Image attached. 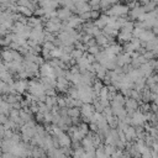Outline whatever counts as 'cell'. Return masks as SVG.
<instances>
[{
	"label": "cell",
	"mask_w": 158,
	"mask_h": 158,
	"mask_svg": "<svg viewBox=\"0 0 158 158\" xmlns=\"http://www.w3.org/2000/svg\"><path fill=\"white\" fill-rule=\"evenodd\" d=\"M28 93L37 96L38 99H41L42 96H46V88L43 85L42 81L37 80V78H33L31 80H28Z\"/></svg>",
	"instance_id": "cell-1"
},
{
	"label": "cell",
	"mask_w": 158,
	"mask_h": 158,
	"mask_svg": "<svg viewBox=\"0 0 158 158\" xmlns=\"http://www.w3.org/2000/svg\"><path fill=\"white\" fill-rule=\"evenodd\" d=\"M128 12H130L128 5H122V4H115L105 11V14H107L109 16H118V17L120 16H127Z\"/></svg>",
	"instance_id": "cell-2"
},
{
	"label": "cell",
	"mask_w": 158,
	"mask_h": 158,
	"mask_svg": "<svg viewBox=\"0 0 158 158\" xmlns=\"http://www.w3.org/2000/svg\"><path fill=\"white\" fill-rule=\"evenodd\" d=\"M146 121H147V117L141 110L135 111V114L131 116V125L135 126V127L136 126H143L146 123Z\"/></svg>",
	"instance_id": "cell-3"
},
{
	"label": "cell",
	"mask_w": 158,
	"mask_h": 158,
	"mask_svg": "<svg viewBox=\"0 0 158 158\" xmlns=\"http://www.w3.org/2000/svg\"><path fill=\"white\" fill-rule=\"evenodd\" d=\"M40 75L42 77H56L54 75V68L49 64V62H44L40 65Z\"/></svg>",
	"instance_id": "cell-4"
},
{
	"label": "cell",
	"mask_w": 158,
	"mask_h": 158,
	"mask_svg": "<svg viewBox=\"0 0 158 158\" xmlns=\"http://www.w3.org/2000/svg\"><path fill=\"white\" fill-rule=\"evenodd\" d=\"M14 86H15V90L17 94H25L26 90H28V81L26 79H21L19 78L17 80H15L14 83Z\"/></svg>",
	"instance_id": "cell-5"
},
{
	"label": "cell",
	"mask_w": 158,
	"mask_h": 158,
	"mask_svg": "<svg viewBox=\"0 0 158 158\" xmlns=\"http://www.w3.org/2000/svg\"><path fill=\"white\" fill-rule=\"evenodd\" d=\"M44 26H46V30L48 32H52L56 35H58L62 31V22H54L52 20H48V21H46Z\"/></svg>",
	"instance_id": "cell-6"
},
{
	"label": "cell",
	"mask_w": 158,
	"mask_h": 158,
	"mask_svg": "<svg viewBox=\"0 0 158 158\" xmlns=\"http://www.w3.org/2000/svg\"><path fill=\"white\" fill-rule=\"evenodd\" d=\"M57 91L59 93H68L69 86V80L65 77H58L57 78Z\"/></svg>",
	"instance_id": "cell-7"
},
{
	"label": "cell",
	"mask_w": 158,
	"mask_h": 158,
	"mask_svg": "<svg viewBox=\"0 0 158 158\" xmlns=\"http://www.w3.org/2000/svg\"><path fill=\"white\" fill-rule=\"evenodd\" d=\"M86 11H91V5L88 1H77L75 2V12L77 15H81Z\"/></svg>",
	"instance_id": "cell-8"
},
{
	"label": "cell",
	"mask_w": 158,
	"mask_h": 158,
	"mask_svg": "<svg viewBox=\"0 0 158 158\" xmlns=\"http://www.w3.org/2000/svg\"><path fill=\"white\" fill-rule=\"evenodd\" d=\"M116 58H117V64L121 65V67H123L126 64H130L132 62V57L127 52H121L120 54L116 56Z\"/></svg>",
	"instance_id": "cell-9"
},
{
	"label": "cell",
	"mask_w": 158,
	"mask_h": 158,
	"mask_svg": "<svg viewBox=\"0 0 158 158\" xmlns=\"http://www.w3.org/2000/svg\"><path fill=\"white\" fill-rule=\"evenodd\" d=\"M144 12H146L144 7L141 6V5H138V6L133 7V9H131L128 14H130V19H132V20H138Z\"/></svg>",
	"instance_id": "cell-10"
},
{
	"label": "cell",
	"mask_w": 158,
	"mask_h": 158,
	"mask_svg": "<svg viewBox=\"0 0 158 158\" xmlns=\"http://www.w3.org/2000/svg\"><path fill=\"white\" fill-rule=\"evenodd\" d=\"M156 37H157V36L154 35V32H153V31H149V30H144V31L142 32V35H141L138 38L142 41V46H144L147 42H149V41H153Z\"/></svg>",
	"instance_id": "cell-11"
},
{
	"label": "cell",
	"mask_w": 158,
	"mask_h": 158,
	"mask_svg": "<svg viewBox=\"0 0 158 158\" xmlns=\"http://www.w3.org/2000/svg\"><path fill=\"white\" fill-rule=\"evenodd\" d=\"M57 12H58V17L62 20V22H63V21H68V19L73 15V14H72L73 11H72L70 9H68V7H65V6H62L60 9H58Z\"/></svg>",
	"instance_id": "cell-12"
},
{
	"label": "cell",
	"mask_w": 158,
	"mask_h": 158,
	"mask_svg": "<svg viewBox=\"0 0 158 158\" xmlns=\"http://www.w3.org/2000/svg\"><path fill=\"white\" fill-rule=\"evenodd\" d=\"M58 138H59V146L60 147H72V137H70V135H67V133H64V132H62L59 136H58Z\"/></svg>",
	"instance_id": "cell-13"
},
{
	"label": "cell",
	"mask_w": 158,
	"mask_h": 158,
	"mask_svg": "<svg viewBox=\"0 0 158 158\" xmlns=\"http://www.w3.org/2000/svg\"><path fill=\"white\" fill-rule=\"evenodd\" d=\"M105 51L109 52V53H111V54L117 56V54H120V53L123 51V47H122L121 44H118V43H112V44L106 46V47H105Z\"/></svg>",
	"instance_id": "cell-14"
},
{
	"label": "cell",
	"mask_w": 158,
	"mask_h": 158,
	"mask_svg": "<svg viewBox=\"0 0 158 158\" xmlns=\"http://www.w3.org/2000/svg\"><path fill=\"white\" fill-rule=\"evenodd\" d=\"M109 19H110V16L107 15V14H102V15H100L99 16V19H96V20H94V23L99 27V28H104L107 23H109Z\"/></svg>",
	"instance_id": "cell-15"
},
{
	"label": "cell",
	"mask_w": 158,
	"mask_h": 158,
	"mask_svg": "<svg viewBox=\"0 0 158 158\" xmlns=\"http://www.w3.org/2000/svg\"><path fill=\"white\" fill-rule=\"evenodd\" d=\"M139 69L142 70V73H143V75L146 77V78H148L149 75H152L153 73H154V69H153V67H152V63L148 60V62H146V63H143L141 67H139Z\"/></svg>",
	"instance_id": "cell-16"
},
{
	"label": "cell",
	"mask_w": 158,
	"mask_h": 158,
	"mask_svg": "<svg viewBox=\"0 0 158 158\" xmlns=\"http://www.w3.org/2000/svg\"><path fill=\"white\" fill-rule=\"evenodd\" d=\"M14 109V106L10 104V102H7L6 100H1V106H0V111H1V114H5V115H10V112H11V110Z\"/></svg>",
	"instance_id": "cell-17"
},
{
	"label": "cell",
	"mask_w": 158,
	"mask_h": 158,
	"mask_svg": "<svg viewBox=\"0 0 158 158\" xmlns=\"http://www.w3.org/2000/svg\"><path fill=\"white\" fill-rule=\"evenodd\" d=\"M132 37H133V35H132V33H128V32H122V31H120L116 38L118 40V42L126 43V42H130V41L132 40Z\"/></svg>",
	"instance_id": "cell-18"
},
{
	"label": "cell",
	"mask_w": 158,
	"mask_h": 158,
	"mask_svg": "<svg viewBox=\"0 0 158 158\" xmlns=\"http://www.w3.org/2000/svg\"><path fill=\"white\" fill-rule=\"evenodd\" d=\"M96 38V43L100 46V47H106L107 44H109V37L105 35V33H100L99 36H96L95 37Z\"/></svg>",
	"instance_id": "cell-19"
},
{
	"label": "cell",
	"mask_w": 158,
	"mask_h": 158,
	"mask_svg": "<svg viewBox=\"0 0 158 158\" xmlns=\"http://www.w3.org/2000/svg\"><path fill=\"white\" fill-rule=\"evenodd\" d=\"M133 28H135V22L133 21H126V23L121 27V30L120 31H122V32H128V33H132V31H133Z\"/></svg>",
	"instance_id": "cell-20"
},
{
	"label": "cell",
	"mask_w": 158,
	"mask_h": 158,
	"mask_svg": "<svg viewBox=\"0 0 158 158\" xmlns=\"http://www.w3.org/2000/svg\"><path fill=\"white\" fill-rule=\"evenodd\" d=\"M104 86H105V84H104V81H101L100 79L94 81L93 88H94V93L96 94V96H99V95H100V91H101V89H102Z\"/></svg>",
	"instance_id": "cell-21"
},
{
	"label": "cell",
	"mask_w": 158,
	"mask_h": 158,
	"mask_svg": "<svg viewBox=\"0 0 158 158\" xmlns=\"http://www.w3.org/2000/svg\"><path fill=\"white\" fill-rule=\"evenodd\" d=\"M106 120H107V122H109V126H110L111 128H117V126H118V122H120V118H118L117 116L112 115V116L107 117Z\"/></svg>",
	"instance_id": "cell-22"
},
{
	"label": "cell",
	"mask_w": 158,
	"mask_h": 158,
	"mask_svg": "<svg viewBox=\"0 0 158 158\" xmlns=\"http://www.w3.org/2000/svg\"><path fill=\"white\" fill-rule=\"evenodd\" d=\"M68 115L70 117H80L81 116V112H80V107H68Z\"/></svg>",
	"instance_id": "cell-23"
},
{
	"label": "cell",
	"mask_w": 158,
	"mask_h": 158,
	"mask_svg": "<svg viewBox=\"0 0 158 158\" xmlns=\"http://www.w3.org/2000/svg\"><path fill=\"white\" fill-rule=\"evenodd\" d=\"M117 2V0H101L100 1V7L102 9V10H107V9H110L112 5H115Z\"/></svg>",
	"instance_id": "cell-24"
},
{
	"label": "cell",
	"mask_w": 158,
	"mask_h": 158,
	"mask_svg": "<svg viewBox=\"0 0 158 158\" xmlns=\"http://www.w3.org/2000/svg\"><path fill=\"white\" fill-rule=\"evenodd\" d=\"M72 58H74V59H79V58H81L83 56H84V51L83 49H80V48H74L73 51H72Z\"/></svg>",
	"instance_id": "cell-25"
},
{
	"label": "cell",
	"mask_w": 158,
	"mask_h": 158,
	"mask_svg": "<svg viewBox=\"0 0 158 158\" xmlns=\"http://www.w3.org/2000/svg\"><path fill=\"white\" fill-rule=\"evenodd\" d=\"M143 7H144V10H146V12H149V11H153V10H156V7H157V2L156 1H153V0H151L148 4H146V5H143Z\"/></svg>",
	"instance_id": "cell-26"
},
{
	"label": "cell",
	"mask_w": 158,
	"mask_h": 158,
	"mask_svg": "<svg viewBox=\"0 0 158 158\" xmlns=\"http://www.w3.org/2000/svg\"><path fill=\"white\" fill-rule=\"evenodd\" d=\"M116 149H117V148H116V146H114V144H107V143L105 144V153H106V156H112Z\"/></svg>",
	"instance_id": "cell-27"
},
{
	"label": "cell",
	"mask_w": 158,
	"mask_h": 158,
	"mask_svg": "<svg viewBox=\"0 0 158 158\" xmlns=\"http://www.w3.org/2000/svg\"><path fill=\"white\" fill-rule=\"evenodd\" d=\"M86 52H89V53H91V54H98V53L100 52V46H99L98 43H96V44H93V46H89Z\"/></svg>",
	"instance_id": "cell-28"
},
{
	"label": "cell",
	"mask_w": 158,
	"mask_h": 158,
	"mask_svg": "<svg viewBox=\"0 0 158 158\" xmlns=\"http://www.w3.org/2000/svg\"><path fill=\"white\" fill-rule=\"evenodd\" d=\"M143 31H144V28H142V27H139V26H135V28H133V31H132V35H133V37H139Z\"/></svg>",
	"instance_id": "cell-29"
},
{
	"label": "cell",
	"mask_w": 158,
	"mask_h": 158,
	"mask_svg": "<svg viewBox=\"0 0 158 158\" xmlns=\"http://www.w3.org/2000/svg\"><path fill=\"white\" fill-rule=\"evenodd\" d=\"M57 105L59 107H65L67 104H65V98L64 96H57Z\"/></svg>",
	"instance_id": "cell-30"
},
{
	"label": "cell",
	"mask_w": 158,
	"mask_h": 158,
	"mask_svg": "<svg viewBox=\"0 0 158 158\" xmlns=\"http://www.w3.org/2000/svg\"><path fill=\"white\" fill-rule=\"evenodd\" d=\"M90 14H91V20H96V19H99V16H100L99 10H91Z\"/></svg>",
	"instance_id": "cell-31"
},
{
	"label": "cell",
	"mask_w": 158,
	"mask_h": 158,
	"mask_svg": "<svg viewBox=\"0 0 158 158\" xmlns=\"http://www.w3.org/2000/svg\"><path fill=\"white\" fill-rule=\"evenodd\" d=\"M151 63H152V67H153V69H154V73H158V59H152V60H149Z\"/></svg>",
	"instance_id": "cell-32"
},
{
	"label": "cell",
	"mask_w": 158,
	"mask_h": 158,
	"mask_svg": "<svg viewBox=\"0 0 158 158\" xmlns=\"http://www.w3.org/2000/svg\"><path fill=\"white\" fill-rule=\"evenodd\" d=\"M101 0H89V4L90 5H99Z\"/></svg>",
	"instance_id": "cell-33"
}]
</instances>
